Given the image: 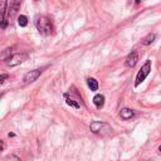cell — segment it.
Returning a JSON list of instances; mask_svg holds the SVG:
<instances>
[{
    "label": "cell",
    "mask_w": 161,
    "mask_h": 161,
    "mask_svg": "<svg viewBox=\"0 0 161 161\" xmlns=\"http://www.w3.org/2000/svg\"><path fill=\"white\" fill-rule=\"evenodd\" d=\"M90 130L96 133V135H100L102 137H106V136H110L112 133V127L106 123V122H101V121H93L91 125H90Z\"/></svg>",
    "instance_id": "6da1fadb"
},
{
    "label": "cell",
    "mask_w": 161,
    "mask_h": 161,
    "mask_svg": "<svg viewBox=\"0 0 161 161\" xmlns=\"http://www.w3.org/2000/svg\"><path fill=\"white\" fill-rule=\"evenodd\" d=\"M35 25H37V29L39 30V33L42 35H50L53 33V25H52V22L49 18L44 17V15H40L37 18V22H35Z\"/></svg>",
    "instance_id": "7a4b0ae2"
},
{
    "label": "cell",
    "mask_w": 161,
    "mask_h": 161,
    "mask_svg": "<svg viewBox=\"0 0 161 161\" xmlns=\"http://www.w3.org/2000/svg\"><path fill=\"white\" fill-rule=\"evenodd\" d=\"M150 72H151V60H147V62L141 67V69L138 70V73H137V75H136L135 87L140 86V83L143 82V80L146 79V77L150 74Z\"/></svg>",
    "instance_id": "3957f363"
},
{
    "label": "cell",
    "mask_w": 161,
    "mask_h": 161,
    "mask_svg": "<svg viewBox=\"0 0 161 161\" xmlns=\"http://www.w3.org/2000/svg\"><path fill=\"white\" fill-rule=\"evenodd\" d=\"M27 58H28V55L25 53H15V54L10 55V58L7 60V64L9 67H15V65L23 63L24 60H27Z\"/></svg>",
    "instance_id": "277c9868"
},
{
    "label": "cell",
    "mask_w": 161,
    "mask_h": 161,
    "mask_svg": "<svg viewBox=\"0 0 161 161\" xmlns=\"http://www.w3.org/2000/svg\"><path fill=\"white\" fill-rule=\"evenodd\" d=\"M8 3L5 0H0V28H7L8 27V20H5V10H7Z\"/></svg>",
    "instance_id": "5b68a950"
},
{
    "label": "cell",
    "mask_w": 161,
    "mask_h": 161,
    "mask_svg": "<svg viewBox=\"0 0 161 161\" xmlns=\"http://www.w3.org/2000/svg\"><path fill=\"white\" fill-rule=\"evenodd\" d=\"M42 74V69H34V70H30L25 75H24V83H32L34 80H37Z\"/></svg>",
    "instance_id": "8992f818"
},
{
    "label": "cell",
    "mask_w": 161,
    "mask_h": 161,
    "mask_svg": "<svg viewBox=\"0 0 161 161\" xmlns=\"http://www.w3.org/2000/svg\"><path fill=\"white\" fill-rule=\"evenodd\" d=\"M137 60H138V54H137L136 50H133V52H131V53L127 55V58H126V60H125V64H126L127 67L132 68V67H135V65L137 64Z\"/></svg>",
    "instance_id": "52a82bcc"
},
{
    "label": "cell",
    "mask_w": 161,
    "mask_h": 161,
    "mask_svg": "<svg viewBox=\"0 0 161 161\" xmlns=\"http://www.w3.org/2000/svg\"><path fill=\"white\" fill-rule=\"evenodd\" d=\"M20 5H22L20 2H10L9 9H8V17H9V19H12V18H14V17L17 15V13H18Z\"/></svg>",
    "instance_id": "ba28073f"
},
{
    "label": "cell",
    "mask_w": 161,
    "mask_h": 161,
    "mask_svg": "<svg viewBox=\"0 0 161 161\" xmlns=\"http://www.w3.org/2000/svg\"><path fill=\"white\" fill-rule=\"evenodd\" d=\"M133 116H135V112H133V110H131V108H122V110L120 111V117H121L122 120H125V121L131 120Z\"/></svg>",
    "instance_id": "9c48e42d"
},
{
    "label": "cell",
    "mask_w": 161,
    "mask_h": 161,
    "mask_svg": "<svg viewBox=\"0 0 161 161\" xmlns=\"http://www.w3.org/2000/svg\"><path fill=\"white\" fill-rule=\"evenodd\" d=\"M93 103L97 108H102L105 105V96L103 95H96L93 97Z\"/></svg>",
    "instance_id": "30bf717a"
},
{
    "label": "cell",
    "mask_w": 161,
    "mask_h": 161,
    "mask_svg": "<svg viewBox=\"0 0 161 161\" xmlns=\"http://www.w3.org/2000/svg\"><path fill=\"white\" fill-rule=\"evenodd\" d=\"M64 96H65V102H67V105H68V106H70V107H73V108H75V110H78V108L80 107V106H79V103H78L77 101H74L73 98H70L67 93H65Z\"/></svg>",
    "instance_id": "8fae6325"
},
{
    "label": "cell",
    "mask_w": 161,
    "mask_h": 161,
    "mask_svg": "<svg viewBox=\"0 0 161 161\" xmlns=\"http://www.w3.org/2000/svg\"><path fill=\"white\" fill-rule=\"evenodd\" d=\"M87 85L91 88V91H97L98 90V82L95 78H88L87 79Z\"/></svg>",
    "instance_id": "7c38bea8"
},
{
    "label": "cell",
    "mask_w": 161,
    "mask_h": 161,
    "mask_svg": "<svg viewBox=\"0 0 161 161\" xmlns=\"http://www.w3.org/2000/svg\"><path fill=\"white\" fill-rule=\"evenodd\" d=\"M155 38H156V35H155L153 33H151V34H148L147 37H145V38L142 39V44H143V45H148V44L153 43Z\"/></svg>",
    "instance_id": "4fadbf2b"
},
{
    "label": "cell",
    "mask_w": 161,
    "mask_h": 161,
    "mask_svg": "<svg viewBox=\"0 0 161 161\" xmlns=\"http://www.w3.org/2000/svg\"><path fill=\"white\" fill-rule=\"evenodd\" d=\"M10 55H12V48H7V49H4V52L2 54H0V59L2 60H8L10 58Z\"/></svg>",
    "instance_id": "5bb4252c"
},
{
    "label": "cell",
    "mask_w": 161,
    "mask_h": 161,
    "mask_svg": "<svg viewBox=\"0 0 161 161\" xmlns=\"http://www.w3.org/2000/svg\"><path fill=\"white\" fill-rule=\"evenodd\" d=\"M18 24L20 27H27L28 25V18L25 15H19L18 17Z\"/></svg>",
    "instance_id": "9a60e30c"
},
{
    "label": "cell",
    "mask_w": 161,
    "mask_h": 161,
    "mask_svg": "<svg viewBox=\"0 0 161 161\" xmlns=\"http://www.w3.org/2000/svg\"><path fill=\"white\" fill-rule=\"evenodd\" d=\"M4 161H20V158H19L17 155H10V156H8Z\"/></svg>",
    "instance_id": "2e32d148"
},
{
    "label": "cell",
    "mask_w": 161,
    "mask_h": 161,
    "mask_svg": "<svg viewBox=\"0 0 161 161\" xmlns=\"http://www.w3.org/2000/svg\"><path fill=\"white\" fill-rule=\"evenodd\" d=\"M8 78H9V75H8V74H0V85L4 83Z\"/></svg>",
    "instance_id": "e0dca14e"
},
{
    "label": "cell",
    "mask_w": 161,
    "mask_h": 161,
    "mask_svg": "<svg viewBox=\"0 0 161 161\" xmlns=\"http://www.w3.org/2000/svg\"><path fill=\"white\" fill-rule=\"evenodd\" d=\"M4 147H5V145H4V142L0 140V151H3L4 150Z\"/></svg>",
    "instance_id": "ac0fdd59"
},
{
    "label": "cell",
    "mask_w": 161,
    "mask_h": 161,
    "mask_svg": "<svg viewBox=\"0 0 161 161\" xmlns=\"http://www.w3.org/2000/svg\"><path fill=\"white\" fill-rule=\"evenodd\" d=\"M158 151H160V152H161V146H160V147H158Z\"/></svg>",
    "instance_id": "d6986e66"
}]
</instances>
